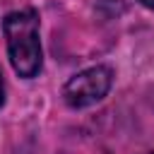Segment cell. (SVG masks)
I'll return each instance as SVG.
<instances>
[{
    "label": "cell",
    "instance_id": "cell-1",
    "mask_svg": "<svg viewBox=\"0 0 154 154\" xmlns=\"http://www.w3.org/2000/svg\"><path fill=\"white\" fill-rule=\"evenodd\" d=\"M2 31L7 38V55L19 77H36L41 72V41H38V17L34 10H14L5 17Z\"/></svg>",
    "mask_w": 154,
    "mask_h": 154
},
{
    "label": "cell",
    "instance_id": "cell-2",
    "mask_svg": "<svg viewBox=\"0 0 154 154\" xmlns=\"http://www.w3.org/2000/svg\"><path fill=\"white\" fill-rule=\"evenodd\" d=\"M113 82V72L106 65H96V67H87L82 72H77L75 77H70L63 87V99L70 108H87L96 101H101Z\"/></svg>",
    "mask_w": 154,
    "mask_h": 154
},
{
    "label": "cell",
    "instance_id": "cell-3",
    "mask_svg": "<svg viewBox=\"0 0 154 154\" xmlns=\"http://www.w3.org/2000/svg\"><path fill=\"white\" fill-rule=\"evenodd\" d=\"M5 101V84H2V72H0V106Z\"/></svg>",
    "mask_w": 154,
    "mask_h": 154
},
{
    "label": "cell",
    "instance_id": "cell-4",
    "mask_svg": "<svg viewBox=\"0 0 154 154\" xmlns=\"http://www.w3.org/2000/svg\"><path fill=\"white\" fill-rule=\"evenodd\" d=\"M144 7H149V10H154V0H140Z\"/></svg>",
    "mask_w": 154,
    "mask_h": 154
},
{
    "label": "cell",
    "instance_id": "cell-5",
    "mask_svg": "<svg viewBox=\"0 0 154 154\" xmlns=\"http://www.w3.org/2000/svg\"><path fill=\"white\" fill-rule=\"evenodd\" d=\"M152 154H154V152H152Z\"/></svg>",
    "mask_w": 154,
    "mask_h": 154
}]
</instances>
